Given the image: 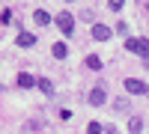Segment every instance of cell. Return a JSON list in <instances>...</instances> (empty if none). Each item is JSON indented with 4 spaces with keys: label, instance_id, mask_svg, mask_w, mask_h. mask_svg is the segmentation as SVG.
Segmentation results:
<instances>
[{
    "label": "cell",
    "instance_id": "6da1fadb",
    "mask_svg": "<svg viewBox=\"0 0 149 134\" xmlns=\"http://www.w3.org/2000/svg\"><path fill=\"white\" fill-rule=\"evenodd\" d=\"M125 48H128V51H134V54H140V57H146V60H149V39H128V42H125Z\"/></svg>",
    "mask_w": 149,
    "mask_h": 134
},
{
    "label": "cell",
    "instance_id": "7a4b0ae2",
    "mask_svg": "<svg viewBox=\"0 0 149 134\" xmlns=\"http://www.w3.org/2000/svg\"><path fill=\"white\" fill-rule=\"evenodd\" d=\"M54 21H57V27H60V30H63L66 36H72V30H74V18L69 15V12H60V15H57Z\"/></svg>",
    "mask_w": 149,
    "mask_h": 134
},
{
    "label": "cell",
    "instance_id": "3957f363",
    "mask_svg": "<svg viewBox=\"0 0 149 134\" xmlns=\"http://www.w3.org/2000/svg\"><path fill=\"white\" fill-rule=\"evenodd\" d=\"M125 90H128L131 95H146V83L137 81V78H128V81H125Z\"/></svg>",
    "mask_w": 149,
    "mask_h": 134
},
{
    "label": "cell",
    "instance_id": "277c9868",
    "mask_svg": "<svg viewBox=\"0 0 149 134\" xmlns=\"http://www.w3.org/2000/svg\"><path fill=\"white\" fill-rule=\"evenodd\" d=\"M93 36H95L98 42H107V39H110V27H104V24H95V27H93Z\"/></svg>",
    "mask_w": 149,
    "mask_h": 134
},
{
    "label": "cell",
    "instance_id": "5b68a950",
    "mask_svg": "<svg viewBox=\"0 0 149 134\" xmlns=\"http://www.w3.org/2000/svg\"><path fill=\"white\" fill-rule=\"evenodd\" d=\"M90 104H95V107L104 104V87H95V90L90 92Z\"/></svg>",
    "mask_w": 149,
    "mask_h": 134
},
{
    "label": "cell",
    "instance_id": "8992f818",
    "mask_svg": "<svg viewBox=\"0 0 149 134\" xmlns=\"http://www.w3.org/2000/svg\"><path fill=\"white\" fill-rule=\"evenodd\" d=\"M33 21L39 24V27H48V24H51V15H48L45 9H36V12H33Z\"/></svg>",
    "mask_w": 149,
    "mask_h": 134
},
{
    "label": "cell",
    "instance_id": "52a82bcc",
    "mask_svg": "<svg viewBox=\"0 0 149 134\" xmlns=\"http://www.w3.org/2000/svg\"><path fill=\"white\" fill-rule=\"evenodd\" d=\"M18 87H21V90L36 87V78H33V75H27V72H21V75H18Z\"/></svg>",
    "mask_w": 149,
    "mask_h": 134
},
{
    "label": "cell",
    "instance_id": "ba28073f",
    "mask_svg": "<svg viewBox=\"0 0 149 134\" xmlns=\"http://www.w3.org/2000/svg\"><path fill=\"white\" fill-rule=\"evenodd\" d=\"M18 45H24V48L36 45V36H33V33H18Z\"/></svg>",
    "mask_w": 149,
    "mask_h": 134
},
{
    "label": "cell",
    "instance_id": "9c48e42d",
    "mask_svg": "<svg viewBox=\"0 0 149 134\" xmlns=\"http://www.w3.org/2000/svg\"><path fill=\"white\" fill-rule=\"evenodd\" d=\"M36 87H39V90H42L45 95H51V92H54V87H51V81H45V78H39V81H36Z\"/></svg>",
    "mask_w": 149,
    "mask_h": 134
},
{
    "label": "cell",
    "instance_id": "30bf717a",
    "mask_svg": "<svg viewBox=\"0 0 149 134\" xmlns=\"http://www.w3.org/2000/svg\"><path fill=\"white\" fill-rule=\"evenodd\" d=\"M51 51H54V57H57V60H63V57H66V54H69V48H66V45H63V42H57V45H54V48H51Z\"/></svg>",
    "mask_w": 149,
    "mask_h": 134
},
{
    "label": "cell",
    "instance_id": "8fae6325",
    "mask_svg": "<svg viewBox=\"0 0 149 134\" xmlns=\"http://www.w3.org/2000/svg\"><path fill=\"white\" fill-rule=\"evenodd\" d=\"M128 131H131V134H140V131H143V122H140L137 116H134V119H128Z\"/></svg>",
    "mask_w": 149,
    "mask_h": 134
},
{
    "label": "cell",
    "instance_id": "7c38bea8",
    "mask_svg": "<svg viewBox=\"0 0 149 134\" xmlns=\"http://www.w3.org/2000/svg\"><path fill=\"white\" fill-rule=\"evenodd\" d=\"M86 66H90V69H102V60H98V57H86Z\"/></svg>",
    "mask_w": 149,
    "mask_h": 134
},
{
    "label": "cell",
    "instance_id": "4fadbf2b",
    "mask_svg": "<svg viewBox=\"0 0 149 134\" xmlns=\"http://www.w3.org/2000/svg\"><path fill=\"white\" fill-rule=\"evenodd\" d=\"M107 6H110V9H113V12H119L122 6H125V0H107Z\"/></svg>",
    "mask_w": 149,
    "mask_h": 134
},
{
    "label": "cell",
    "instance_id": "5bb4252c",
    "mask_svg": "<svg viewBox=\"0 0 149 134\" xmlns=\"http://www.w3.org/2000/svg\"><path fill=\"white\" fill-rule=\"evenodd\" d=\"M86 134H102V125H98V122H90V125H86Z\"/></svg>",
    "mask_w": 149,
    "mask_h": 134
},
{
    "label": "cell",
    "instance_id": "9a60e30c",
    "mask_svg": "<svg viewBox=\"0 0 149 134\" xmlns=\"http://www.w3.org/2000/svg\"><path fill=\"white\" fill-rule=\"evenodd\" d=\"M0 92H3V87H0Z\"/></svg>",
    "mask_w": 149,
    "mask_h": 134
},
{
    "label": "cell",
    "instance_id": "2e32d148",
    "mask_svg": "<svg viewBox=\"0 0 149 134\" xmlns=\"http://www.w3.org/2000/svg\"><path fill=\"white\" fill-rule=\"evenodd\" d=\"M66 3H72V0H66Z\"/></svg>",
    "mask_w": 149,
    "mask_h": 134
}]
</instances>
